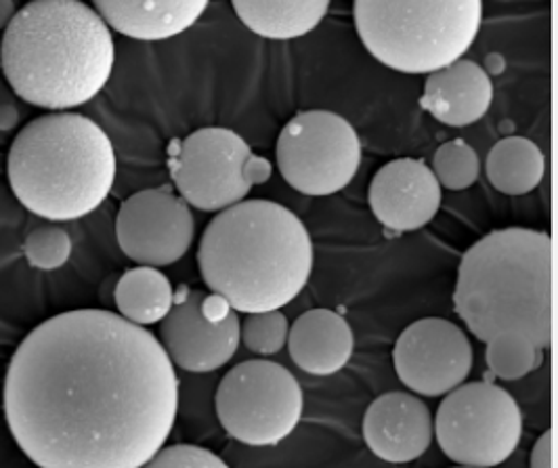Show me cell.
<instances>
[{
  "label": "cell",
  "instance_id": "obj_18",
  "mask_svg": "<svg viewBox=\"0 0 558 468\" xmlns=\"http://www.w3.org/2000/svg\"><path fill=\"white\" fill-rule=\"evenodd\" d=\"M292 361L315 376H330L353 356V331L349 322L330 309H311L288 331Z\"/></svg>",
  "mask_w": 558,
  "mask_h": 468
},
{
  "label": "cell",
  "instance_id": "obj_17",
  "mask_svg": "<svg viewBox=\"0 0 558 468\" xmlns=\"http://www.w3.org/2000/svg\"><path fill=\"white\" fill-rule=\"evenodd\" d=\"M210 0H93L104 22L135 40H167L192 28Z\"/></svg>",
  "mask_w": 558,
  "mask_h": 468
},
{
  "label": "cell",
  "instance_id": "obj_5",
  "mask_svg": "<svg viewBox=\"0 0 558 468\" xmlns=\"http://www.w3.org/2000/svg\"><path fill=\"white\" fill-rule=\"evenodd\" d=\"M7 172L13 195L36 217L83 219L112 192L116 152L90 118L53 111L28 122L13 139Z\"/></svg>",
  "mask_w": 558,
  "mask_h": 468
},
{
  "label": "cell",
  "instance_id": "obj_20",
  "mask_svg": "<svg viewBox=\"0 0 558 468\" xmlns=\"http://www.w3.org/2000/svg\"><path fill=\"white\" fill-rule=\"evenodd\" d=\"M113 299L122 317L140 326H151L165 320L172 307L174 290L160 269L140 265L120 277Z\"/></svg>",
  "mask_w": 558,
  "mask_h": 468
},
{
  "label": "cell",
  "instance_id": "obj_10",
  "mask_svg": "<svg viewBox=\"0 0 558 468\" xmlns=\"http://www.w3.org/2000/svg\"><path fill=\"white\" fill-rule=\"evenodd\" d=\"M276 160L286 183L305 195L344 190L362 165V141L335 111H299L279 133Z\"/></svg>",
  "mask_w": 558,
  "mask_h": 468
},
{
  "label": "cell",
  "instance_id": "obj_28",
  "mask_svg": "<svg viewBox=\"0 0 558 468\" xmlns=\"http://www.w3.org/2000/svg\"><path fill=\"white\" fill-rule=\"evenodd\" d=\"M15 13H17V9H15L13 0H0V29H4L11 24Z\"/></svg>",
  "mask_w": 558,
  "mask_h": 468
},
{
  "label": "cell",
  "instance_id": "obj_19",
  "mask_svg": "<svg viewBox=\"0 0 558 468\" xmlns=\"http://www.w3.org/2000/svg\"><path fill=\"white\" fill-rule=\"evenodd\" d=\"M240 22L269 40L311 34L326 17L332 0H231Z\"/></svg>",
  "mask_w": 558,
  "mask_h": 468
},
{
  "label": "cell",
  "instance_id": "obj_1",
  "mask_svg": "<svg viewBox=\"0 0 558 468\" xmlns=\"http://www.w3.org/2000/svg\"><path fill=\"white\" fill-rule=\"evenodd\" d=\"M2 406L36 467L141 468L177 422L179 379L151 332L106 309H74L20 343Z\"/></svg>",
  "mask_w": 558,
  "mask_h": 468
},
{
  "label": "cell",
  "instance_id": "obj_9",
  "mask_svg": "<svg viewBox=\"0 0 558 468\" xmlns=\"http://www.w3.org/2000/svg\"><path fill=\"white\" fill-rule=\"evenodd\" d=\"M217 416L225 431L252 447L278 445L303 416V388L294 374L267 359L231 368L217 388Z\"/></svg>",
  "mask_w": 558,
  "mask_h": 468
},
{
  "label": "cell",
  "instance_id": "obj_25",
  "mask_svg": "<svg viewBox=\"0 0 558 468\" xmlns=\"http://www.w3.org/2000/svg\"><path fill=\"white\" fill-rule=\"evenodd\" d=\"M24 254L34 269L56 272L68 263L72 254V240L65 229L57 225H43L29 231L24 242Z\"/></svg>",
  "mask_w": 558,
  "mask_h": 468
},
{
  "label": "cell",
  "instance_id": "obj_14",
  "mask_svg": "<svg viewBox=\"0 0 558 468\" xmlns=\"http://www.w3.org/2000/svg\"><path fill=\"white\" fill-rule=\"evenodd\" d=\"M374 217L389 231H416L441 208V185L433 168L416 158H399L378 168L369 183Z\"/></svg>",
  "mask_w": 558,
  "mask_h": 468
},
{
  "label": "cell",
  "instance_id": "obj_15",
  "mask_svg": "<svg viewBox=\"0 0 558 468\" xmlns=\"http://www.w3.org/2000/svg\"><path fill=\"white\" fill-rule=\"evenodd\" d=\"M363 440L380 460L395 465L418 460L435 440L433 413L412 393H385L365 412Z\"/></svg>",
  "mask_w": 558,
  "mask_h": 468
},
{
  "label": "cell",
  "instance_id": "obj_7",
  "mask_svg": "<svg viewBox=\"0 0 558 468\" xmlns=\"http://www.w3.org/2000/svg\"><path fill=\"white\" fill-rule=\"evenodd\" d=\"M168 170L179 195L197 211L219 213L271 179V163L256 156L231 129L206 127L172 141Z\"/></svg>",
  "mask_w": 558,
  "mask_h": 468
},
{
  "label": "cell",
  "instance_id": "obj_6",
  "mask_svg": "<svg viewBox=\"0 0 558 468\" xmlns=\"http://www.w3.org/2000/svg\"><path fill=\"white\" fill-rule=\"evenodd\" d=\"M363 47L401 74H430L471 49L483 0H355Z\"/></svg>",
  "mask_w": 558,
  "mask_h": 468
},
{
  "label": "cell",
  "instance_id": "obj_12",
  "mask_svg": "<svg viewBox=\"0 0 558 468\" xmlns=\"http://www.w3.org/2000/svg\"><path fill=\"white\" fill-rule=\"evenodd\" d=\"M194 236L196 220L190 204L167 188L133 193L116 217L118 244L140 265L165 267L181 261Z\"/></svg>",
  "mask_w": 558,
  "mask_h": 468
},
{
  "label": "cell",
  "instance_id": "obj_22",
  "mask_svg": "<svg viewBox=\"0 0 558 468\" xmlns=\"http://www.w3.org/2000/svg\"><path fill=\"white\" fill-rule=\"evenodd\" d=\"M539 349L523 336L504 334L487 340V365L502 381H519L539 363Z\"/></svg>",
  "mask_w": 558,
  "mask_h": 468
},
{
  "label": "cell",
  "instance_id": "obj_26",
  "mask_svg": "<svg viewBox=\"0 0 558 468\" xmlns=\"http://www.w3.org/2000/svg\"><path fill=\"white\" fill-rule=\"evenodd\" d=\"M145 467L154 468H225L221 456H217L215 452L199 447V445H187V443H179V445H170V447H160L156 452V456L145 465Z\"/></svg>",
  "mask_w": 558,
  "mask_h": 468
},
{
  "label": "cell",
  "instance_id": "obj_11",
  "mask_svg": "<svg viewBox=\"0 0 558 468\" xmlns=\"http://www.w3.org/2000/svg\"><path fill=\"white\" fill-rule=\"evenodd\" d=\"M160 343L170 361L185 372H215L240 347L238 311L215 292L181 286L160 320Z\"/></svg>",
  "mask_w": 558,
  "mask_h": 468
},
{
  "label": "cell",
  "instance_id": "obj_24",
  "mask_svg": "<svg viewBox=\"0 0 558 468\" xmlns=\"http://www.w3.org/2000/svg\"><path fill=\"white\" fill-rule=\"evenodd\" d=\"M288 320L279 309L246 313L240 322V343L246 345L256 356H276L288 340Z\"/></svg>",
  "mask_w": 558,
  "mask_h": 468
},
{
  "label": "cell",
  "instance_id": "obj_27",
  "mask_svg": "<svg viewBox=\"0 0 558 468\" xmlns=\"http://www.w3.org/2000/svg\"><path fill=\"white\" fill-rule=\"evenodd\" d=\"M530 465L533 468H555V440L550 431H546L539 440L535 441Z\"/></svg>",
  "mask_w": 558,
  "mask_h": 468
},
{
  "label": "cell",
  "instance_id": "obj_4",
  "mask_svg": "<svg viewBox=\"0 0 558 468\" xmlns=\"http://www.w3.org/2000/svg\"><path fill=\"white\" fill-rule=\"evenodd\" d=\"M456 313L478 340L514 334L539 351L553 340V240L546 231L506 227L462 256Z\"/></svg>",
  "mask_w": 558,
  "mask_h": 468
},
{
  "label": "cell",
  "instance_id": "obj_13",
  "mask_svg": "<svg viewBox=\"0 0 558 468\" xmlns=\"http://www.w3.org/2000/svg\"><path fill=\"white\" fill-rule=\"evenodd\" d=\"M392 361L403 385L424 397H441L469 379L473 347L453 322L424 317L401 332Z\"/></svg>",
  "mask_w": 558,
  "mask_h": 468
},
{
  "label": "cell",
  "instance_id": "obj_3",
  "mask_svg": "<svg viewBox=\"0 0 558 468\" xmlns=\"http://www.w3.org/2000/svg\"><path fill=\"white\" fill-rule=\"evenodd\" d=\"M204 284L238 313L292 303L313 272L305 223L271 200H242L219 211L197 249Z\"/></svg>",
  "mask_w": 558,
  "mask_h": 468
},
{
  "label": "cell",
  "instance_id": "obj_2",
  "mask_svg": "<svg viewBox=\"0 0 558 468\" xmlns=\"http://www.w3.org/2000/svg\"><path fill=\"white\" fill-rule=\"evenodd\" d=\"M113 59L112 29L83 0H29L0 40L7 83L43 110L68 111L97 97Z\"/></svg>",
  "mask_w": 558,
  "mask_h": 468
},
{
  "label": "cell",
  "instance_id": "obj_21",
  "mask_svg": "<svg viewBox=\"0 0 558 468\" xmlns=\"http://www.w3.org/2000/svg\"><path fill=\"white\" fill-rule=\"evenodd\" d=\"M544 154L525 137H506L498 141L487 156V179L506 195H525L533 192L544 177Z\"/></svg>",
  "mask_w": 558,
  "mask_h": 468
},
{
  "label": "cell",
  "instance_id": "obj_23",
  "mask_svg": "<svg viewBox=\"0 0 558 468\" xmlns=\"http://www.w3.org/2000/svg\"><path fill=\"white\" fill-rule=\"evenodd\" d=\"M433 172L441 188L451 192H462L475 185L481 175V160L466 141L453 139L435 152Z\"/></svg>",
  "mask_w": 558,
  "mask_h": 468
},
{
  "label": "cell",
  "instance_id": "obj_16",
  "mask_svg": "<svg viewBox=\"0 0 558 468\" xmlns=\"http://www.w3.org/2000/svg\"><path fill=\"white\" fill-rule=\"evenodd\" d=\"M494 101V84L487 72L469 59H456L428 74L422 108L447 127H469L478 122Z\"/></svg>",
  "mask_w": 558,
  "mask_h": 468
},
{
  "label": "cell",
  "instance_id": "obj_8",
  "mask_svg": "<svg viewBox=\"0 0 558 468\" xmlns=\"http://www.w3.org/2000/svg\"><path fill=\"white\" fill-rule=\"evenodd\" d=\"M446 395L433 424L449 460L462 467H496L514 454L523 416L506 388L487 381L462 383Z\"/></svg>",
  "mask_w": 558,
  "mask_h": 468
}]
</instances>
